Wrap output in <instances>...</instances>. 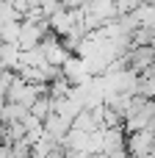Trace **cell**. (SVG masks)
Here are the masks:
<instances>
[{
	"mask_svg": "<svg viewBox=\"0 0 155 158\" xmlns=\"http://www.w3.org/2000/svg\"><path fill=\"white\" fill-rule=\"evenodd\" d=\"M141 3H147V0H119V6H116V8H119L122 14H130V11H136Z\"/></svg>",
	"mask_w": 155,
	"mask_h": 158,
	"instance_id": "obj_1",
	"label": "cell"
}]
</instances>
